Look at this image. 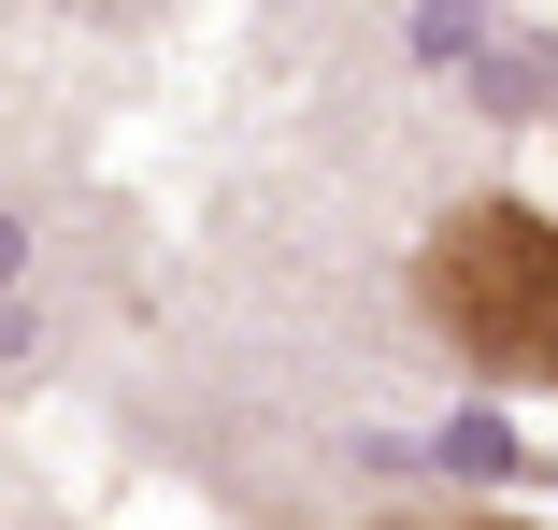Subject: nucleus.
<instances>
[{
  "instance_id": "nucleus-1",
  "label": "nucleus",
  "mask_w": 558,
  "mask_h": 530,
  "mask_svg": "<svg viewBox=\"0 0 558 530\" xmlns=\"http://www.w3.org/2000/svg\"><path fill=\"white\" fill-rule=\"evenodd\" d=\"M415 330L459 359L473 387H558V216L515 186H473L415 230Z\"/></svg>"
},
{
  "instance_id": "nucleus-2",
  "label": "nucleus",
  "mask_w": 558,
  "mask_h": 530,
  "mask_svg": "<svg viewBox=\"0 0 558 530\" xmlns=\"http://www.w3.org/2000/svg\"><path fill=\"white\" fill-rule=\"evenodd\" d=\"M415 530H530V516H415Z\"/></svg>"
}]
</instances>
